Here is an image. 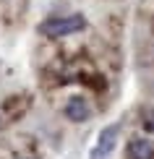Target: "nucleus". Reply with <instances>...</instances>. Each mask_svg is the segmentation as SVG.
Here are the masks:
<instances>
[{"label": "nucleus", "mask_w": 154, "mask_h": 159, "mask_svg": "<svg viewBox=\"0 0 154 159\" xmlns=\"http://www.w3.org/2000/svg\"><path fill=\"white\" fill-rule=\"evenodd\" d=\"M144 125H146V130H154V117L152 120H144Z\"/></svg>", "instance_id": "39448f33"}, {"label": "nucleus", "mask_w": 154, "mask_h": 159, "mask_svg": "<svg viewBox=\"0 0 154 159\" xmlns=\"http://www.w3.org/2000/svg\"><path fill=\"white\" fill-rule=\"evenodd\" d=\"M65 117L73 123H86L91 117V107H89V102H86L84 97H71L68 102H65Z\"/></svg>", "instance_id": "7ed1b4c3"}, {"label": "nucleus", "mask_w": 154, "mask_h": 159, "mask_svg": "<svg viewBox=\"0 0 154 159\" xmlns=\"http://www.w3.org/2000/svg\"><path fill=\"white\" fill-rule=\"evenodd\" d=\"M125 154H128V159H152L154 157V143L149 138H131Z\"/></svg>", "instance_id": "20e7f679"}, {"label": "nucleus", "mask_w": 154, "mask_h": 159, "mask_svg": "<svg viewBox=\"0 0 154 159\" xmlns=\"http://www.w3.org/2000/svg\"><path fill=\"white\" fill-rule=\"evenodd\" d=\"M118 138H120V123L105 125V128L99 130V138H97L94 149H91L89 159H110V154L118 146Z\"/></svg>", "instance_id": "f03ea898"}, {"label": "nucleus", "mask_w": 154, "mask_h": 159, "mask_svg": "<svg viewBox=\"0 0 154 159\" xmlns=\"http://www.w3.org/2000/svg\"><path fill=\"white\" fill-rule=\"evenodd\" d=\"M86 29V18L73 13V16H52V18H44L42 24L37 26V31L47 39H60V37H71L76 31H84Z\"/></svg>", "instance_id": "f257e3e1"}]
</instances>
